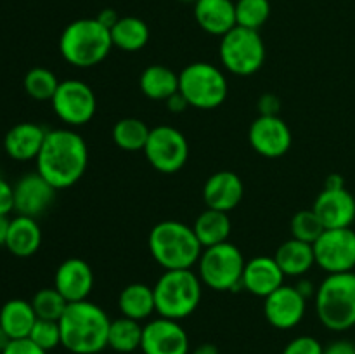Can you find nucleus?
<instances>
[{
    "label": "nucleus",
    "instance_id": "f257e3e1",
    "mask_svg": "<svg viewBox=\"0 0 355 354\" xmlns=\"http://www.w3.org/2000/svg\"><path fill=\"white\" fill-rule=\"evenodd\" d=\"M37 172L55 189H66L78 183L89 165V148L78 132L71 128L47 130L37 156Z\"/></svg>",
    "mask_w": 355,
    "mask_h": 354
},
{
    "label": "nucleus",
    "instance_id": "f03ea898",
    "mask_svg": "<svg viewBox=\"0 0 355 354\" xmlns=\"http://www.w3.org/2000/svg\"><path fill=\"white\" fill-rule=\"evenodd\" d=\"M111 319L103 307L90 302H69L59 319L61 346L73 354H97L107 347Z\"/></svg>",
    "mask_w": 355,
    "mask_h": 354
},
{
    "label": "nucleus",
    "instance_id": "7ed1b4c3",
    "mask_svg": "<svg viewBox=\"0 0 355 354\" xmlns=\"http://www.w3.org/2000/svg\"><path fill=\"white\" fill-rule=\"evenodd\" d=\"M148 245L153 259L165 271L193 269L203 252L193 226L175 219H166L153 226Z\"/></svg>",
    "mask_w": 355,
    "mask_h": 354
},
{
    "label": "nucleus",
    "instance_id": "20e7f679",
    "mask_svg": "<svg viewBox=\"0 0 355 354\" xmlns=\"http://www.w3.org/2000/svg\"><path fill=\"white\" fill-rule=\"evenodd\" d=\"M111 31L97 17H82L62 30L59 52L62 59L76 68H92L101 65L113 49Z\"/></svg>",
    "mask_w": 355,
    "mask_h": 354
},
{
    "label": "nucleus",
    "instance_id": "39448f33",
    "mask_svg": "<svg viewBox=\"0 0 355 354\" xmlns=\"http://www.w3.org/2000/svg\"><path fill=\"white\" fill-rule=\"evenodd\" d=\"M156 314L168 319H186L201 302L203 283L193 269L165 271L153 287Z\"/></svg>",
    "mask_w": 355,
    "mask_h": 354
},
{
    "label": "nucleus",
    "instance_id": "423d86ee",
    "mask_svg": "<svg viewBox=\"0 0 355 354\" xmlns=\"http://www.w3.org/2000/svg\"><path fill=\"white\" fill-rule=\"evenodd\" d=\"M315 311L322 325L333 332L355 326V271L328 274L315 292Z\"/></svg>",
    "mask_w": 355,
    "mask_h": 354
},
{
    "label": "nucleus",
    "instance_id": "0eeeda50",
    "mask_svg": "<svg viewBox=\"0 0 355 354\" xmlns=\"http://www.w3.org/2000/svg\"><path fill=\"white\" fill-rule=\"evenodd\" d=\"M179 92L196 110H215L227 97L229 83L224 71L211 62L196 61L179 73Z\"/></svg>",
    "mask_w": 355,
    "mask_h": 354
},
{
    "label": "nucleus",
    "instance_id": "6e6552de",
    "mask_svg": "<svg viewBox=\"0 0 355 354\" xmlns=\"http://www.w3.org/2000/svg\"><path fill=\"white\" fill-rule=\"evenodd\" d=\"M245 255L234 243L224 242L208 246L198 260V276L201 283L215 292H231L241 287Z\"/></svg>",
    "mask_w": 355,
    "mask_h": 354
},
{
    "label": "nucleus",
    "instance_id": "1a4fd4ad",
    "mask_svg": "<svg viewBox=\"0 0 355 354\" xmlns=\"http://www.w3.org/2000/svg\"><path fill=\"white\" fill-rule=\"evenodd\" d=\"M220 62L229 73L250 76L260 71L266 62V44L257 30L234 26L220 37L218 45Z\"/></svg>",
    "mask_w": 355,
    "mask_h": 354
},
{
    "label": "nucleus",
    "instance_id": "9d476101",
    "mask_svg": "<svg viewBox=\"0 0 355 354\" xmlns=\"http://www.w3.org/2000/svg\"><path fill=\"white\" fill-rule=\"evenodd\" d=\"M144 155L155 170L162 174H175L187 163L189 142L179 128L158 125L149 132Z\"/></svg>",
    "mask_w": 355,
    "mask_h": 354
},
{
    "label": "nucleus",
    "instance_id": "9b49d317",
    "mask_svg": "<svg viewBox=\"0 0 355 354\" xmlns=\"http://www.w3.org/2000/svg\"><path fill=\"white\" fill-rule=\"evenodd\" d=\"M51 103L55 117L68 127L89 124L97 111V99L92 87L78 78L62 80Z\"/></svg>",
    "mask_w": 355,
    "mask_h": 354
},
{
    "label": "nucleus",
    "instance_id": "f8f14e48",
    "mask_svg": "<svg viewBox=\"0 0 355 354\" xmlns=\"http://www.w3.org/2000/svg\"><path fill=\"white\" fill-rule=\"evenodd\" d=\"M315 264L328 274L355 269V231L352 228L326 229L314 243Z\"/></svg>",
    "mask_w": 355,
    "mask_h": 354
},
{
    "label": "nucleus",
    "instance_id": "ddd939ff",
    "mask_svg": "<svg viewBox=\"0 0 355 354\" xmlns=\"http://www.w3.org/2000/svg\"><path fill=\"white\" fill-rule=\"evenodd\" d=\"M248 141L259 155L266 158H281L290 151L293 135L279 115L274 117L259 115L250 125Z\"/></svg>",
    "mask_w": 355,
    "mask_h": 354
},
{
    "label": "nucleus",
    "instance_id": "4468645a",
    "mask_svg": "<svg viewBox=\"0 0 355 354\" xmlns=\"http://www.w3.org/2000/svg\"><path fill=\"white\" fill-rule=\"evenodd\" d=\"M141 351L144 354H189V337L180 321L158 316L142 326Z\"/></svg>",
    "mask_w": 355,
    "mask_h": 354
},
{
    "label": "nucleus",
    "instance_id": "2eb2a0df",
    "mask_svg": "<svg viewBox=\"0 0 355 354\" xmlns=\"http://www.w3.org/2000/svg\"><path fill=\"white\" fill-rule=\"evenodd\" d=\"M307 311V298L297 287L283 285L263 298V314L270 326L277 330H291L298 326Z\"/></svg>",
    "mask_w": 355,
    "mask_h": 354
},
{
    "label": "nucleus",
    "instance_id": "dca6fc26",
    "mask_svg": "<svg viewBox=\"0 0 355 354\" xmlns=\"http://www.w3.org/2000/svg\"><path fill=\"white\" fill-rule=\"evenodd\" d=\"M55 191L38 172L24 174L14 186V210L17 215L37 219L54 203Z\"/></svg>",
    "mask_w": 355,
    "mask_h": 354
},
{
    "label": "nucleus",
    "instance_id": "f3484780",
    "mask_svg": "<svg viewBox=\"0 0 355 354\" xmlns=\"http://www.w3.org/2000/svg\"><path fill=\"white\" fill-rule=\"evenodd\" d=\"M312 210L318 214L326 229L352 228L355 221V198L343 187H322Z\"/></svg>",
    "mask_w": 355,
    "mask_h": 354
},
{
    "label": "nucleus",
    "instance_id": "a211bd4d",
    "mask_svg": "<svg viewBox=\"0 0 355 354\" xmlns=\"http://www.w3.org/2000/svg\"><path fill=\"white\" fill-rule=\"evenodd\" d=\"M96 276L87 260L80 257H69L62 260L54 274V288L68 302L87 301L92 292Z\"/></svg>",
    "mask_w": 355,
    "mask_h": 354
},
{
    "label": "nucleus",
    "instance_id": "6ab92c4d",
    "mask_svg": "<svg viewBox=\"0 0 355 354\" xmlns=\"http://www.w3.org/2000/svg\"><path fill=\"white\" fill-rule=\"evenodd\" d=\"M245 186L241 177L231 170H218L211 174L203 186V200L207 208L231 212L241 203Z\"/></svg>",
    "mask_w": 355,
    "mask_h": 354
},
{
    "label": "nucleus",
    "instance_id": "aec40b11",
    "mask_svg": "<svg viewBox=\"0 0 355 354\" xmlns=\"http://www.w3.org/2000/svg\"><path fill=\"white\" fill-rule=\"evenodd\" d=\"M284 273L281 271L279 264L274 257L259 255L246 260L245 271H243L241 287L248 290L252 295L263 297L276 292L284 285Z\"/></svg>",
    "mask_w": 355,
    "mask_h": 354
},
{
    "label": "nucleus",
    "instance_id": "412c9836",
    "mask_svg": "<svg viewBox=\"0 0 355 354\" xmlns=\"http://www.w3.org/2000/svg\"><path fill=\"white\" fill-rule=\"evenodd\" d=\"M45 130L42 125L33 121H21L7 130L3 137V151L17 162H28V160H37L42 146H44Z\"/></svg>",
    "mask_w": 355,
    "mask_h": 354
},
{
    "label": "nucleus",
    "instance_id": "4be33fe9",
    "mask_svg": "<svg viewBox=\"0 0 355 354\" xmlns=\"http://www.w3.org/2000/svg\"><path fill=\"white\" fill-rule=\"evenodd\" d=\"M193 12L201 30L215 37H224L238 26L236 3L232 0H196Z\"/></svg>",
    "mask_w": 355,
    "mask_h": 354
},
{
    "label": "nucleus",
    "instance_id": "5701e85b",
    "mask_svg": "<svg viewBox=\"0 0 355 354\" xmlns=\"http://www.w3.org/2000/svg\"><path fill=\"white\" fill-rule=\"evenodd\" d=\"M274 259L279 264L284 276L300 278L307 274L315 264L314 245L300 242L297 238H290L277 246Z\"/></svg>",
    "mask_w": 355,
    "mask_h": 354
},
{
    "label": "nucleus",
    "instance_id": "b1692460",
    "mask_svg": "<svg viewBox=\"0 0 355 354\" xmlns=\"http://www.w3.org/2000/svg\"><path fill=\"white\" fill-rule=\"evenodd\" d=\"M42 245V229L37 219L17 215L10 219L6 248L16 257H31Z\"/></svg>",
    "mask_w": 355,
    "mask_h": 354
},
{
    "label": "nucleus",
    "instance_id": "393cba45",
    "mask_svg": "<svg viewBox=\"0 0 355 354\" xmlns=\"http://www.w3.org/2000/svg\"><path fill=\"white\" fill-rule=\"evenodd\" d=\"M37 319L33 305L24 298H10L0 307V328L10 340L28 339Z\"/></svg>",
    "mask_w": 355,
    "mask_h": 354
},
{
    "label": "nucleus",
    "instance_id": "a878e982",
    "mask_svg": "<svg viewBox=\"0 0 355 354\" xmlns=\"http://www.w3.org/2000/svg\"><path fill=\"white\" fill-rule=\"evenodd\" d=\"M118 309L125 318L144 321L156 312L155 290L146 283H130L120 292Z\"/></svg>",
    "mask_w": 355,
    "mask_h": 354
},
{
    "label": "nucleus",
    "instance_id": "bb28decb",
    "mask_svg": "<svg viewBox=\"0 0 355 354\" xmlns=\"http://www.w3.org/2000/svg\"><path fill=\"white\" fill-rule=\"evenodd\" d=\"M139 87L148 99L166 101L179 92V75L163 65H151L141 73Z\"/></svg>",
    "mask_w": 355,
    "mask_h": 354
},
{
    "label": "nucleus",
    "instance_id": "cd10ccee",
    "mask_svg": "<svg viewBox=\"0 0 355 354\" xmlns=\"http://www.w3.org/2000/svg\"><path fill=\"white\" fill-rule=\"evenodd\" d=\"M193 229L196 233L198 239H200L201 246L208 248V246H215L227 242L232 224L227 212L215 210V208H205L198 215L196 221H194Z\"/></svg>",
    "mask_w": 355,
    "mask_h": 354
},
{
    "label": "nucleus",
    "instance_id": "c85d7f7f",
    "mask_svg": "<svg viewBox=\"0 0 355 354\" xmlns=\"http://www.w3.org/2000/svg\"><path fill=\"white\" fill-rule=\"evenodd\" d=\"M151 31L146 21L135 16H123L111 28V40L114 47L125 52H137L148 45Z\"/></svg>",
    "mask_w": 355,
    "mask_h": 354
},
{
    "label": "nucleus",
    "instance_id": "c756f323",
    "mask_svg": "<svg viewBox=\"0 0 355 354\" xmlns=\"http://www.w3.org/2000/svg\"><path fill=\"white\" fill-rule=\"evenodd\" d=\"M142 342V325L130 318L113 319L110 325V335H107V347L121 354L134 353L141 349Z\"/></svg>",
    "mask_w": 355,
    "mask_h": 354
},
{
    "label": "nucleus",
    "instance_id": "7c9ffc66",
    "mask_svg": "<svg viewBox=\"0 0 355 354\" xmlns=\"http://www.w3.org/2000/svg\"><path fill=\"white\" fill-rule=\"evenodd\" d=\"M149 132H151V128L148 127L144 120L135 117H127L114 124L113 141L123 151H144Z\"/></svg>",
    "mask_w": 355,
    "mask_h": 354
},
{
    "label": "nucleus",
    "instance_id": "2f4dec72",
    "mask_svg": "<svg viewBox=\"0 0 355 354\" xmlns=\"http://www.w3.org/2000/svg\"><path fill=\"white\" fill-rule=\"evenodd\" d=\"M59 83L55 73L44 66L31 68L24 75V90L35 101H52Z\"/></svg>",
    "mask_w": 355,
    "mask_h": 354
},
{
    "label": "nucleus",
    "instance_id": "473e14b6",
    "mask_svg": "<svg viewBox=\"0 0 355 354\" xmlns=\"http://www.w3.org/2000/svg\"><path fill=\"white\" fill-rule=\"evenodd\" d=\"M30 302L38 319H51V321H59L69 304L54 287L38 290Z\"/></svg>",
    "mask_w": 355,
    "mask_h": 354
},
{
    "label": "nucleus",
    "instance_id": "72a5a7b5",
    "mask_svg": "<svg viewBox=\"0 0 355 354\" xmlns=\"http://www.w3.org/2000/svg\"><path fill=\"white\" fill-rule=\"evenodd\" d=\"M236 3V23L238 26L259 31L270 16L269 0H238Z\"/></svg>",
    "mask_w": 355,
    "mask_h": 354
},
{
    "label": "nucleus",
    "instance_id": "f704fd0d",
    "mask_svg": "<svg viewBox=\"0 0 355 354\" xmlns=\"http://www.w3.org/2000/svg\"><path fill=\"white\" fill-rule=\"evenodd\" d=\"M291 229V238H297L300 242L312 243L314 245L318 242L319 236L326 231L324 224L321 222V219L318 217L312 208H307V210H300L293 215L290 222Z\"/></svg>",
    "mask_w": 355,
    "mask_h": 354
},
{
    "label": "nucleus",
    "instance_id": "c9c22d12",
    "mask_svg": "<svg viewBox=\"0 0 355 354\" xmlns=\"http://www.w3.org/2000/svg\"><path fill=\"white\" fill-rule=\"evenodd\" d=\"M30 340H33L38 347L44 351H52L61 346V328L59 321H51V319H37L31 328Z\"/></svg>",
    "mask_w": 355,
    "mask_h": 354
},
{
    "label": "nucleus",
    "instance_id": "e433bc0d",
    "mask_svg": "<svg viewBox=\"0 0 355 354\" xmlns=\"http://www.w3.org/2000/svg\"><path fill=\"white\" fill-rule=\"evenodd\" d=\"M324 347L315 337L312 335H300L295 337L293 340L286 344L283 349V354H322Z\"/></svg>",
    "mask_w": 355,
    "mask_h": 354
},
{
    "label": "nucleus",
    "instance_id": "4c0bfd02",
    "mask_svg": "<svg viewBox=\"0 0 355 354\" xmlns=\"http://www.w3.org/2000/svg\"><path fill=\"white\" fill-rule=\"evenodd\" d=\"M0 354H47V351L38 347L37 344L30 339H17L10 340L9 346H7Z\"/></svg>",
    "mask_w": 355,
    "mask_h": 354
},
{
    "label": "nucleus",
    "instance_id": "58836bf2",
    "mask_svg": "<svg viewBox=\"0 0 355 354\" xmlns=\"http://www.w3.org/2000/svg\"><path fill=\"white\" fill-rule=\"evenodd\" d=\"M14 210V186L0 177V215H9Z\"/></svg>",
    "mask_w": 355,
    "mask_h": 354
},
{
    "label": "nucleus",
    "instance_id": "ea45409f",
    "mask_svg": "<svg viewBox=\"0 0 355 354\" xmlns=\"http://www.w3.org/2000/svg\"><path fill=\"white\" fill-rule=\"evenodd\" d=\"M281 101L279 97H276L274 94H263L259 99V111L260 115H266V117H274V115L279 113Z\"/></svg>",
    "mask_w": 355,
    "mask_h": 354
},
{
    "label": "nucleus",
    "instance_id": "a19ab883",
    "mask_svg": "<svg viewBox=\"0 0 355 354\" xmlns=\"http://www.w3.org/2000/svg\"><path fill=\"white\" fill-rule=\"evenodd\" d=\"M322 354H355V344L352 340H335L324 347Z\"/></svg>",
    "mask_w": 355,
    "mask_h": 354
},
{
    "label": "nucleus",
    "instance_id": "79ce46f5",
    "mask_svg": "<svg viewBox=\"0 0 355 354\" xmlns=\"http://www.w3.org/2000/svg\"><path fill=\"white\" fill-rule=\"evenodd\" d=\"M165 103H166V106H168V110L172 111V113H182V111H186L187 108H191L186 97H184L180 92L173 94V96L168 97Z\"/></svg>",
    "mask_w": 355,
    "mask_h": 354
},
{
    "label": "nucleus",
    "instance_id": "37998d69",
    "mask_svg": "<svg viewBox=\"0 0 355 354\" xmlns=\"http://www.w3.org/2000/svg\"><path fill=\"white\" fill-rule=\"evenodd\" d=\"M96 17H97V21L103 24V26H106L107 30L111 31V28L118 23V19H120L121 16H118L116 10L114 9H104V10H101Z\"/></svg>",
    "mask_w": 355,
    "mask_h": 354
},
{
    "label": "nucleus",
    "instance_id": "c03bdc74",
    "mask_svg": "<svg viewBox=\"0 0 355 354\" xmlns=\"http://www.w3.org/2000/svg\"><path fill=\"white\" fill-rule=\"evenodd\" d=\"M295 287H297V290L300 292L302 295H304L305 298H311V297H315V292H318V287H314V283H312L311 280H300L298 281L297 285H295Z\"/></svg>",
    "mask_w": 355,
    "mask_h": 354
},
{
    "label": "nucleus",
    "instance_id": "a18cd8bd",
    "mask_svg": "<svg viewBox=\"0 0 355 354\" xmlns=\"http://www.w3.org/2000/svg\"><path fill=\"white\" fill-rule=\"evenodd\" d=\"M9 228H10L9 215H0V246H6Z\"/></svg>",
    "mask_w": 355,
    "mask_h": 354
},
{
    "label": "nucleus",
    "instance_id": "49530a36",
    "mask_svg": "<svg viewBox=\"0 0 355 354\" xmlns=\"http://www.w3.org/2000/svg\"><path fill=\"white\" fill-rule=\"evenodd\" d=\"M193 354H220V353H218V347L215 346V344L205 342V344H200L198 347H194Z\"/></svg>",
    "mask_w": 355,
    "mask_h": 354
},
{
    "label": "nucleus",
    "instance_id": "de8ad7c7",
    "mask_svg": "<svg viewBox=\"0 0 355 354\" xmlns=\"http://www.w3.org/2000/svg\"><path fill=\"white\" fill-rule=\"evenodd\" d=\"M343 186H345V183H343L342 176H338V174H329V176L326 177L324 187H343Z\"/></svg>",
    "mask_w": 355,
    "mask_h": 354
},
{
    "label": "nucleus",
    "instance_id": "09e8293b",
    "mask_svg": "<svg viewBox=\"0 0 355 354\" xmlns=\"http://www.w3.org/2000/svg\"><path fill=\"white\" fill-rule=\"evenodd\" d=\"M9 342H10V337L7 335L2 328H0V353H2L7 346H9Z\"/></svg>",
    "mask_w": 355,
    "mask_h": 354
},
{
    "label": "nucleus",
    "instance_id": "8fccbe9b",
    "mask_svg": "<svg viewBox=\"0 0 355 354\" xmlns=\"http://www.w3.org/2000/svg\"><path fill=\"white\" fill-rule=\"evenodd\" d=\"M2 151H3V146H2V142H0V156H2Z\"/></svg>",
    "mask_w": 355,
    "mask_h": 354
},
{
    "label": "nucleus",
    "instance_id": "3c124183",
    "mask_svg": "<svg viewBox=\"0 0 355 354\" xmlns=\"http://www.w3.org/2000/svg\"><path fill=\"white\" fill-rule=\"evenodd\" d=\"M182 2H193L194 3V2H196V0H182Z\"/></svg>",
    "mask_w": 355,
    "mask_h": 354
}]
</instances>
